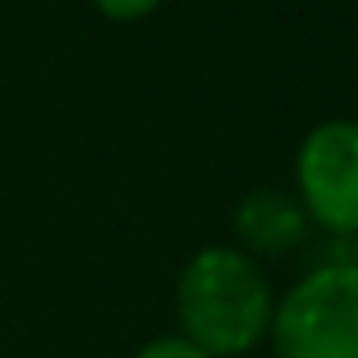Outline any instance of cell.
<instances>
[{"label": "cell", "mask_w": 358, "mask_h": 358, "mask_svg": "<svg viewBox=\"0 0 358 358\" xmlns=\"http://www.w3.org/2000/svg\"><path fill=\"white\" fill-rule=\"evenodd\" d=\"M177 320L182 337H190L211 358L249 354L274 320L266 274L249 253L224 245L194 253L177 278Z\"/></svg>", "instance_id": "6da1fadb"}, {"label": "cell", "mask_w": 358, "mask_h": 358, "mask_svg": "<svg viewBox=\"0 0 358 358\" xmlns=\"http://www.w3.org/2000/svg\"><path fill=\"white\" fill-rule=\"evenodd\" d=\"M278 358H358V266H316L270 320Z\"/></svg>", "instance_id": "7a4b0ae2"}, {"label": "cell", "mask_w": 358, "mask_h": 358, "mask_svg": "<svg viewBox=\"0 0 358 358\" xmlns=\"http://www.w3.org/2000/svg\"><path fill=\"white\" fill-rule=\"evenodd\" d=\"M295 182L308 220L337 236L358 232V122H320L299 148Z\"/></svg>", "instance_id": "3957f363"}, {"label": "cell", "mask_w": 358, "mask_h": 358, "mask_svg": "<svg viewBox=\"0 0 358 358\" xmlns=\"http://www.w3.org/2000/svg\"><path fill=\"white\" fill-rule=\"evenodd\" d=\"M232 232L249 253L282 257L303 245L308 236V211L287 190H253L232 211Z\"/></svg>", "instance_id": "277c9868"}, {"label": "cell", "mask_w": 358, "mask_h": 358, "mask_svg": "<svg viewBox=\"0 0 358 358\" xmlns=\"http://www.w3.org/2000/svg\"><path fill=\"white\" fill-rule=\"evenodd\" d=\"M89 5L110 22H143L164 5V0H89Z\"/></svg>", "instance_id": "5b68a950"}, {"label": "cell", "mask_w": 358, "mask_h": 358, "mask_svg": "<svg viewBox=\"0 0 358 358\" xmlns=\"http://www.w3.org/2000/svg\"><path fill=\"white\" fill-rule=\"evenodd\" d=\"M135 358H211V354H203L190 337H156V341H148Z\"/></svg>", "instance_id": "8992f818"}]
</instances>
